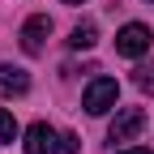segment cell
<instances>
[{
    "instance_id": "1",
    "label": "cell",
    "mask_w": 154,
    "mask_h": 154,
    "mask_svg": "<svg viewBox=\"0 0 154 154\" xmlns=\"http://www.w3.org/2000/svg\"><path fill=\"white\" fill-rule=\"evenodd\" d=\"M116 99H120L116 77H94V82L86 86V94H82V107H86L90 116H107V111L116 107Z\"/></svg>"
},
{
    "instance_id": "2",
    "label": "cell",
    "mask_w": 154,
    "mask_h": 154,
    "mask_svg": "<svg viewBox=\"0 0 154 154\" xmlns=\"http://www.w3.org/2000/svg\"><path fill=\"white\" fill-rule=\"evenodd\" d=\"M150 43H154V34H150V26H141V22H128V26H120V34H116V51L128 56V60L146 56Z\"/></svg>"
},
{
    "instance_id": "3",
    "label": "cell",
    "mask_w": 154,
    "mask_h": 154,
    "mask_svg": "<svg viewBox=\"0 0 154 154\" xmlns=\"http://www.w3.org/2000/svg\"><path fill=\"white\" fill-rule=\"evenodd\" d=\"M141 128H146V111L141 107H120L111 128H107V141H133Z\"/></svg>"
},
{
    "instance_id": "4",
    "label": "cell",
    "mask_w": 154,
    "mask_h": 154,
    "mask_svg": "<svg viewBox=\"0 0 154 154\" xmlns=\"http://www.w3.org/2000/svg\"><path fill=\"white\" fill-rule=\"evenodd\" d=\"M47 34H51V17L47 13H34V17H26V26H22V51L26 56H38L43 51V43H47Z\"/></svg>"
},
{
    "instance_id": "5",
    "label": "cell",
    "mask_w": 154,
    "mask_h": 154,
    "mask_svg": "<svg viewBox=\"0 0 154 154\" xmlns=\"http://www.w3.org/2000/svg\"><path fill=\"white\" fill-rule=\"evenodd\" d=\"M22 146H26V154H60V133L38 120V124L26 128V141Z\"/></svg>"
},
{
    "instance_id": "6",
    "label": "cell",
    "mask_w": 154,
    "mask_h": 154,
    "mask_svg": "<svg viewBox=\"0 0 154 154\" xmlns=\"http://www.w3.org/2000/svg\"><path fill=\"white\" fill-rule=\"evenodd\" d=\"M30 90V73L17 64H0V99H17Z\"/></svg>"
},
{
    "instance_id": "7",
    "label": "cell",
    "mask_w": 154,
    "mask_h": 154,
    "mask_svg": "<svg viewBox=\"0 0 154 154\" xmlns=\"http://www.w3.org/2000/svg\"><path fill=\"white\" fill-rule=\"evenodd\" d=\"M94 43H99V26H94V22H77L73 34H69V47L73 51H90Z\"/></svg>"
},
{
    "instance_id": "8",
    "label": "cell",
    "mask_w": 154,
    "mask_h": 154,
    "mask_svg": "<svg viewBox=\"0 0 154 154\" xmlns=\"http://www.w3.org/2000/svg\"><path fill=\"white\" fill-rule=\"evenodd\" d=\"M133 86H137L141 94H154V60H150V64H137V69H133Z\"/></svg>"
},
{
    "instance_id": "9",
    "label": "cell",
    "mask_w": 154,
    "mask_h": 154,
    "mask_svg": "<svg viewBox=\"0 0 154 154\" xmlns=\"http://www.w3.org/2000/svg\"><path fill=\"white\" fill-rule=\"evenodd\" d=\"M0 141H17V120L9 107H0Z\"/></svg>"
},
{
    "instance_id": "10",
    "label": "cell",
    "mask_w": 154,
    "mask_h": 154,
    "mask_svg": "<svg viewBox=\"0 0 154 154\" xmlns=\"http://www.w3.org/2000/svg\"><path fill=\"white\" fill-rule=\"evenodd\" d=\"M82 141H77V133H60V154H77Z\"/></svg>"
},
{
    "instance_id": "11",
    "label": "cell",
    "mask_w": 154,
    "mask_h": 154,
    "mask_svg": "<svg viewBox=\"0 0 154 154\" xmlns=\"http://www.w3.org/2000/svg\"><path fill=\"white\" fill-rule=\"evenodd\" d=\"M120 154H150L146 146H133V150H120Z\"/></svg>"
},
{
    "instance_id": "12",
    "label": "cell",
    "mask_w": 154,
    "mask_h": 154,
    "mask_svg": "<svg viewBox=\"0 0 154 154\" xmlns=\"http://www.w3.org/2000/svg\"><path fill=\"white\" fill-rule=\"evenodd\" d=\"M64 5H82V0H64Z\"/></svg>"
}]
</instances>
